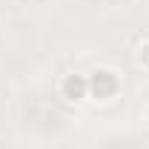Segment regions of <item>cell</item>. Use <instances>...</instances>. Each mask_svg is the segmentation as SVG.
Returning a JSON list of instances; mask_svg holds the SVG:
<instances>
[{
	"instance_id": "6da1fadb",
	"label": "cell",
	"mask_w": 149,
	"mask_h": 149,
	"mask_svg": "<svg viewBox=\"0 0 149 149\" xmlns=\"http://www.w3.org/2000/svg\"><path fill=\"white\" fill-rule=\"evenodd\" d=\"M118 89H120V80L112 69H97L89 74V95L95 100H109L118 95Z\"/></svg>"
},
{
	"instance_id": "7a4b0ae2",
	"label": "cell",
	"mask_w": 149,
	"mask_h": 149,
	"mask_svg": "<svg viewBox=\"0 0 149 149\" xmlns=\"http://www.w3.org/2000/svg\"><path fill=\"white\" fill-rule=\"evenodd\" d=\"M60 95L69 100V103H80L83 97H89V77L86 74H66L63 77V83H60Z\"/></svg>"
},
{
	"instance_id": "3957f363",
	"label": "cell",
	"mask_w": 149,
	"mask_h": 149,
	"mask_svg": "<svg viewBox=\"0 0 149 149\" xmlns=\"http://www.w3.org/2000/svg\"><path fill=\"white\" fill-rule=\"evenodd\" d=\"M141 66H143V69L149 72V40L143 43V46H141Z\"/></svg>"
}]
</instances>
